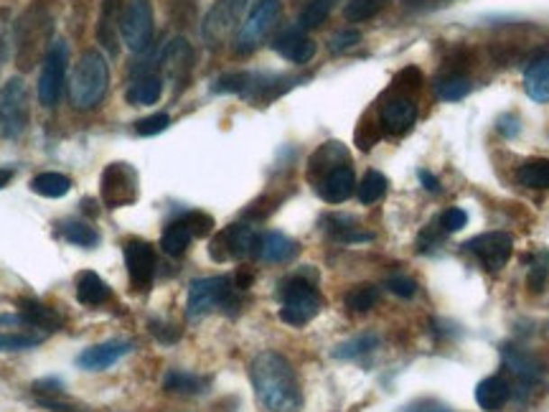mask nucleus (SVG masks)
Here are the masks:
<instances>
[{
  "instance_id": "nucleus-1",
  "label": "nucleus",
  "mask_w": 549,
  "mask_h": 412,
  "mask_svg": "<svg viewBox=\"0 0 549 412\" xmlns=\"http://www.w3.org/2000/svg\"><path fill=\"white\" fill-rule=\"evenodd\" d=\"M250 377L257 399L270 412H297L300 384L290 362L278 352H262L250 364Z\"/></svg>"
},
{
  "instance_id": "nucleus-47",
  "label": "nucleus",
  "mask_w": 549,
  "mask_h": 412,
  "mask_svg": "<svg viewBox=\"0 0 549 412\" xmlns=\"http://www.w3.org/2000/svg\"><path fill=\"white\" fill-rule=\"evenodd\" d=\"M496 128H499V133L504 135V138H517L519 135V117L517 114H501L499 120H496Z\"/></svg>"
},
{
  "instance_id": "nucleus-22",
  "label": "nucleus",
  "mask_w": 549,
  "mask_h": 412,
  "mask_svg": "<svg viewBox=\"0 0 549 412\" xmlns=\"http://www.w3.org/2000/svg\"><path fill=\"white\" fill-rule=\"evenodd\" d=\"M524 89L539 105L549 102V54H539L524 69Z\"/></svg>"
},
{
  "instance_id": "nucleus-49",
  "label": "nucleus",
  "mask_w": 549,
  "mask_h": 412,
  "mask_svg": "<svg viewBox=\"0 0 549 412\" xmlns=\"http://www.w3.org/2000/svg\"><path fill=\"white\" fill-rule=\"evenodd\" d=\"M417 176H420V184H423L425 191H433V194H437V191H440V181H437L433 173L425 171V169H423V171H417Z\"/></svg>"
},
{
  "instance_id": "nucleus-33",
  "label": "nucleus",
  "mask_w": 549,
  "mask_h": 412,
  "mask_svg": "<svg viewBox=\"0 0 549 412\" xmlns=\"http://www.w3.org/2000/svg\"><path fill=\"white\" fill-rule=\"evenodd\" d=\"M380 300V288L377 285H356L346 293V308L356 313L371 311Z\"/></svg>"
},
{
  "instance_id": "nucleus-45",
  "label": "nucleus",
  "mask_w": 549,
  "mask_h": 412,
  "mask_svg": "<svg viewBox=\"0 0 549 412\" xmlns=\"http://www.w3.org/2000/svg\"><path fill=\"white\" fill-rule=\"evenodd\" d=\"M387 288H389V293H395L399 298H412L417 293V283L412 278H407V275H392L387 280Z\"/></svg>"
},
{
  "instance_id": "nucleus-37",
  "label": "nucleus",
  "mask_w": 549,
  "mask_h": 412,
  "mask_svg": "<svg viewBox=\"0 0 549 412\" xmlns=\"http://www.w3.org/2000/svg\"><path fill=\"white\" fill-rule=\"evenodd\" d=\"M549 283V252L547 250H539L536 257L532 260V268L526 275V285L532 293H544V288Z\"/></svg>"
},
{
  "instance_id": "nucleus-43",
  "label": "nucleus",
  "mask_w": 549,
  "mask_h": 412,
  "mask_svg": "<svg viewBox=\"0 0 549 412\" xmlns=\"http://www.w3.org/2000/svg\"><path fill=\"white\" fill-rule=\"evenodd\" d=\"M437 224H440L443 232H451V234L453 232H461V229L468 224V214H465L463 209H458V206H451V209L443 212V216H440Z\"/></svg>"
},
{
  "instance_id": "nucleus-12",
  "label": "nucleus",
  "mask_w": 549,
  "mask_h": 412,
  "mask_svg": "<svg viewBox=\"0 0 549 412\" xmlns=\"http://www.w3.org/2000/svg\"><path fill=\"white\" fill-rule=\"evenodd\" d=\"M465 250L471 255H476L480 260V265L486 270H501L511 257V250H514V240L507 232H486V234H479L473 240L465 242Z\"/></svg>"
},
{
  "instance_id": "nucleus-14",
  "label": "nucleus",
  "mask_w": 549,
  "mask_h": 412,
  "mask_svg": "<svg viewBox=\"0 0 549 412\" xmlns=\"http://www.w3.org/2000/svg\"><path fill=\"white\" fill-rule=\"evenodd\" d=\"M415 120H417V105L405 95H395L381 102L380 123L389 135H405L415 125Z\"/></svg>"
},
{
  "instance_id": "nucleus-21",
  "label": "nucleus",
  "mask_w": 549,
  "mask_h": 412,
  "mask_svg": "<svg viewBox=\"0 0 549 412\" xmlns=\"http://www.w3.org/2000/svg\"><path fill=\"white\" fill-rule=\"evenodd\" d=\"M504 362H507L508 371H511L524 387H535V384L542 382V377H544L542 362L535 359L532 354H524L519 349H504Z\"/></svg>"
},
{
  "instance_id": "nucleus-25",
  "label": "nucleus",
  "mask_w": 549,
  "mask_h": 412,
  "mask_svg": "<svg viewBox=\"0 0 549 412\" xmlns=\"http://www.w3.org/2000/svg\"><path fill=\"white\" fill-rule=\"evenodd\" d=\"M77 298L85 306H102L110 300V285L105 283L97 272H82L77 280Z\"/></svg>"
},
{
  "instance_id": "nucleus-28",
  "label": "nucleus",
  "mask_w": 549,
  "mask_h": 412,
  "mask_svg": "<svg viewBox=\"0 0 549 412\" xmlns=\"http://www.w3.org/2000/svg\"><path fill=\"white\" fill-rule=\"evenodd\" d=\"M31 188H33L39 197H46V199H61V197H67L71 191V181L69 176H64V173L46 171L33 176Z\"/></svg>"
},
{
  "instance_id": "nucleus-11",
  "label": "nucleus",
  "mask_w": 549,
  "mask_h": 412,
  "mask_svg": "<svg viewBox=\"0 0 549 412\" xmlns=\"http://www.w3.org/2000/svg\"><path fill=\"white\" fill-rule=\"evenodd\" d=\"M257 242H260V234L250 224H229L214 237L209 252L216 262L242 260V257L257 252Z\"/></svg>"
},
{
  "instance_id": "nucleus-7",
  "label": "nucleus",
  "mask_w": 549,
  "mask_h": 412,
  "mask_svg": "<svg viewBox=\"0 0 549 412\" xmlns=\"http://www.w3.org/2000/svg\"><path fill=\"white\" fill-rule=\"evenodd\" d=\"M153 5L151 0H130L120 15V33L130 51L142 54L153 41Z\"/></svg>"
},
{
  "instance_id": "nucleus-31",
  "label": "nucleus",
  "mask_w": 549,
  "mask_h": 412,
  "mask_svg": "<svg viewBox=\"0 0 549 412\" xmlns=\"http://www.w3.org/2000/svg\"><path fill=\"white\" fill-rule=\"evenodd\" d=\"M517 181L524 188H549V160L547 158H532L521 163L517 171Z\"/></svg>"
},
{
  "instance_id": "nucleus-35",
  "label": "nucleus",
  "mask_w": 549,
  "mask_h": 412,
  "mask_svg": "<svg viewBox=\"0 0 549 412\" xmlns=\"http://www.w3.org/2000/svg\"><path fill=\"white\" fill-rule=\"evenodd\" d=\"M61 234H64V240L77 244V247H95L99 242L97 229L89 227L85 222H64L61 224Z\"/></svg>"
},
{
  "instance_id": "nucleus-41",
  "label": "nucleus",
  "mask_w": 549,
  "mask_h": 412,
  "mask_svg": "<svg viewBox=\"0 0 549 412\" xmlns=\"http://www.w3.org/2000/svg\"><path fill=\"white\" fill-rule=\"evenodd\" d=\"M169 125H170V114L155 113V114H151V117H142V120H138V123H135V133L142 135V138H153V135H158V133L169 130Z\"/></svg>"
},
{
  "instance_id": "nucleus-8",
  "label": "nucleus",
  "mask_w": 549,
  "mask_h": 412,
  "mask_svg": "<svg viewBox=\"0 0 549 412\" xmlns=\"http://www.w3.org/2000/svg\"><path fill=\"white\" fill-rule=\"evenodd\" d=\"M67 67H69V49L64 41H54L43 59L41 77H39V102L43 107L59 105L61 89L67 82Z\"/></svg>"
},
{
  "instance_id": "nucleus-10",
  "label": "nucleus",
  "mask_w": 549,
  "mask_h": 412,
  "mask_svg": "<svg viewBox=\"0 0 549 412\" xmlns=\"http://www.w3.org/2000/svg\"><path fill=\"white\" fill-rule=\"evenodd\" d=\"M99 194L102 201L110 209H120V206H130L138 199V173L127 163H110L102 171V181H99Z\"/></svg>"
},
{
  "instance_id": "nucleus-26",
  "label": "nucleus",
  "mask_w": 549,
  "mask_h": 412,
  "mask_svg": "<svg viewBox=\"0 0 549 412\" xmlns=\"http://www.w3.org/2000/svg\"><path fill=\"white\" fill-rule=\"evenodd\" d=\"M117 23H120V0H105L97 39L110 54H117V51H120V43H117Z\"/></svg>"
},
{
  "instance_id": "nucleus-23",
  "label": "nucleus",
  "mask_w": 549,
  "mask_h": 412,
  "mask_svg": "<svg viewBox=\"0 0 549 412\" xmlns=\"http://www.w3.org/2000/svg\"><path fill=\"white\" fill-rule=\"evenodd\" d=\"M338 166H349V153L341 142H325L321 145L313 158H310V176L321 173V179L338 169Z\"/></svg>"
},
{
  "instance_id": "nucleus-9",
  "label": "nucleus",
  "mask_w": 549,
  "mask_h": 412,
  "mask_svg": "<svg viewBox=\"0 0 549 412\" xmlns=\"http://www.w3.org/2000/svg\"><path fill=\"white\" fill-rule=\"evenodd\" d=\"M232 280L224 275L216 278H201L188 285V303H186V313L188 318H201L206 313H212L219 306H226L232 298Z\"/></svg>"
},
{
  "instance_id": "nucleus-42",
  "label": "nucleus",
  "mask_w": 549,
  "mask_h": 412,
  "mask_svg": "<svg viewBox=\"0 0 549 412\" xmlns=\"http://www.w3.org/2000/svg\"><path fill=\"white\" fill-rule=\"evenodd\" d=\"M181 219L186 222V227L191 229V234H194V237H206V234H212L214 219L209 216V214L188 212V214H183Z\"/></svg>"
},
{
  "instance_id": "nucleus-46",
  "label": "nucleus",
  "mask_w": 549,
  "mask_h": 412,
  "mask_svg": "<svg viewBox=\"0 0 549 412\" xmlns=\"http://www.w3.org/2000/svg\"><path fill=\"white\" fill-rule=\"evenodd\" d=\"M39 342L41 339H36V336H3L0 334V352H21V349L36 346Z\"/></svg>"
},
{
  "instance_id": "nucleus-50",
  "label": "nucleus",
  "mask_w": 549,
  "mask_h": 412,
  "mask_svg": "<svg viewBox=\"0 0 549 412\" xmlns=\"http://www.w3.org/2000/svg\"><path fill=\"white\" fill-rule=\"evenodd\" d=\"M11 179H14L11 169H0V188H5V186L11 184Z\"/></svg>"
},
{
  "instance_id": "nucleus-24",
  "label": "nucleus",
  "mask_w": 549,
  "mask_h": 412,
  "mask_svg": "<svg viewBox=\"0 0 549 412\" xmlns=\"http://www.w3.org/2000/svg\"><path fill=\"white\" fill-rule=\"evenodd\" d=\"M160 95H163V79L158 74H142L130 85L125 100L135 107H145V105H155L160 100Z\"/></svg>"
},
{
  "instance_id": "nucleus-39",
  "label": "nucleus",
  "mask_w": 549,
  "mask_h": 412,
  "mask_svg": "<svg viewBox=\"0 0 549 412\" xmlns=\"http://www.w3.org/2000/svg\"><path fill=\"white\" fill-rule=\"evenodd\" d=\"M328 224L331 227H325L336 240L341 242H366L371 240V234H366V232H359L356 229V224H353V219H349V216H328Z\"/></svg>"
},
{
  "instance_id": "nucleus-29",
  "label": "nucleus",
  "mask_w": 549,
  "mask_h": 412,
  "mask_svg": "<svg viewBox=\"0 0 549 412\" xmlns=\"http://www.w3.org/2000/svg\"><path fill=\"white\" fill-rule=\"evenodd\" d=\"M191 240H194L191 229L186 227V222H183V219H178V222H170L169 227H166L163 237H160V247H163V252H166V255L181 257L183 252L188 250Z\"/></svg>"
},
{
  "instance_id": "nucleus-18",
  "label": "nucleus",
  "mask_w": 549,
  "mask_h": 412,
  "mask_svg": "<svg viewBox=\"0 0 549 412\" xmlns=\"http://www.w3.org/2000/svg\"><path fill=\"white\" fill-rule=\"evenodd\" d=\"M353 191H356V179H353L352 166H338L318 181V194L328 204H343Z\"/></svg>"
},
{
  "instance_id": "nucleus-4",
  "label": "nucleus",
  "mask_w": 549,
  "mask_h": 412,
  "mask_svg": "<svg viewBox=\"0 0 549 412\" xmlns=\"http://www.w3.org/2000/svg\"><path fill=\"white\" fill-rule=\"evenodd\" d=\"M29 128V89L21 77L0 87V138L18 141Z\"/></svg>"
},
{
  "instance_id": "nucleus-19",
  "label": "nucleus",
  "mask_w": 549,
  "mask_h": 412,
  "mask_svg": "<svg viewBox=\"0 0 549 412\" xmlns=\"http://www.w3.org/2000/svg\"><path fill=\"white\" fill-rule=\"evenodd\" d=\"M511 399V384L501 377V374H493L480 380L476 387V402L486 412H501Z\"/></svg>"
},
{
  "instance_id": "nucleus-2",
  "label": "nucleus",
  "mask_w": 549,
  "mask_h": 412,
  "mask_svg": "<svg viewBox=\"0 0 549 412\" xmlns=\"http://www.w3.org/2000/svg\"><path fill=\"white\" fill-rule=\"evenodd\" d=\"M110 87V67L107 59L102 57V51L89 49L82 54V59L77 61L74 74H71L69 97L71 105L77 110H92L97 107L99 102L105 100Z\"/></svg>"
},
{
  "instance_id": "nucleus-6",
  "label": "nucleus",
  "mask_w": 549,
  "mask_h": 412,
  "mask_svg": "<svg viewBox=\"0 0 549 412\" xmlns=\"http://www.w3.org/2000/svg\"><path fill=\"white\" fill-rule=\"evenodd\" d=\"M280 14V3L278 0H254L247 21L242 23L234 39V51L237 54H250L260 43L268 39L270 29L275 26Z\"/></svg>"
},
{
  "instance_id": "nucleus-15",
  "label": "nucleus",
  "mask_w": 549,
  "mask_h": 412,
  "mask_svg": "<svg viewBox=\"0 0 549 412\" xmlns=\"http://www.w3.org/2000/svg\"><path fill=\"white\" fill-rule=\"evenodd\" d=\"M272 49H275L282 59L293 61V64H308L310 59L316 57V41H313L300 26L282 31L280 36L272 41Z\"/></svg>"
},
{
  "instance_id": "nucleus-48",
  "label": "nucleus",
  "mask_w": 549,
  "mask_h": 412,
  "mask_svg": "<svg viewBox=\"0 0 549 412\" xmlns=\"http://www.w3.org/2000/svg\"><path fill=\"white\" fill-rule=\"evenodd\" d=\"M407 412H453L445 402L440 399H417L407 407Z\"/></svg>"
},
{
  "instance_id": "nucleus-32",
  "label": "nucleus",
  "mask_w": 549,
  "mask_h": 412,
  "mask_svg": "<svg viewBox=\"0 0 549 412\" xmlns=\"http://www.w3.org/2000/svg\"><path fill=\"white\" fill-rule=\"evenodd\" d=\"M338 0H310L303 5V11L297 15V26L306 29H318L324 23L325 18L331 15V11L336 8Z\"/></svg>"
},
{
  "instance_id": "nucleus-30",
  "label": "nucleus",
  "mask_w": 549,
  "mask_h": 412,
  "mask_svg": "<svg viewBox=\"0 0 549 412\" xmlns=\"http://www.w3.org/2000/svg\"><path fill=\"white\" fill-rule=\"evenodd\" d=\"M433 89L443 102H458L471 92V79L463 74H443V77H435Z\"/></svg>"
},
{
  "instance_id": "nucleus-20",
  "label": "nucleus",
  "mask_w": 549,
  "mask_h": 412,
  "mask_svg": "<svg viewBox=\"0 0 549 412\" xmlns=\"http://www.w3.org/2000/svg\"><path fill=\"white\" fill-rule=\"evenodd\" d=\"M297 250H300L297 242L290 240L288 234L268 232L257 242V252L254 255L260 257V260H265V262H290L297 255Z\"/></svg>"
},
{
  "instance_id": "nucleus-3",
  "label": "nucleus",
  "mask_w": 549,
  "mask_h": 412,
  "mask_svg": "<svg viewBox=\"0 0 549 412\" xmlns=\"http://www.w3.org/2000/svg\"><path fill=\"white\" fill-rule=\"evenodd\" d=\"M280 321L290 326H306L321 313V296L316 290V278H308L306 272L288 278L280 288Z\"/></svg>"
},
{
  "instance_id": "nucleus-36",
  "label": "nucleus",
  "mask_w": 549,
  "mask_h": 412,
  "mask_svg": "<svg viewBox=\"0 0 549 412\" xmlns=\"http://www.w3.org/2000/svg\"><path fill=\"white\" fill-rule=\"evenodd\" d=\"M387 3L389 0H349L346 8H343V15H346L349 23H361V21L374 18Z\"/></svg>"
},
{
  "instance_id": "nucleus-16",
  "label": "nucleus",
  "mask_w": 549,
  "mask_h": 412,
  "mask_svg": "<svg viewBox=\"0 0 549 412\" xmlns=\"http://www.w3.org/2000/svg\"><path fill=\"white\" fill-rule=\"evenodd\" d=\"M130 352H133V343L130 342H105L85 349L82 354L77 356V364L87 371H102L117 364Z\"/></svg>"
},
{
  "instance_id": "nucleus-27",
  "label": "nucleus",
  "mask_w": 549,
  "mask_h": 412,
  "mask_svg": "<svg viewBox=\"0 0 549 412\" xmlns=\"http://www.w3.org/2000/svg\"><path fill=\"white\" fill-rule=\"evenodd\" d=\"M163 387H166L169 392H173V395H201V392H206L209 380H206V377H198V374H191V371L173 370L166 374Z\"/></svg>"
},
{
  "instance_id": "nucleus-38",
  "label": "nucleus",
  "mask_w": 549,
  "mask_h": 412,
  "mask_svg": "<svg viewBox=\"0 0 549 412\" xmlns=\"http://www.w3.org/2000/svg\"><path fill=\"white\" fill-rule=\"evenodd\" d=\"M23 321H29V324H33V326L46 328V331H54V328H59L57 313L49 311L46 306L36 303V300H26V303H23Z\"/></svg>"
},
{
  "instance_id": "nucleus-5",
  "label": "nucleus",
  "mask_w": 549,
  "mask_h": 412,
  "mask_svg": "<svg viewBox=\"0 0 549 412\" xmlns=\"http://www.w3.org/2000/svg\"><path fill=\"white\" fill-rule=\"evenodd\" d=\"M250 0H216L209 14L204 15L201 23V36L209 46L224 43L234 31H240L242 18L247 14Z\"/></svg>"
},
{
  "instance_id": "nucleus-17",
  "label": "nucleus",
  "mask_w": 549,
  "mask_h": 412,
  "mask_svg": "<svg viewBox=\"0 0 549 412\" xmlns=\"http://www.w3.org/2000/svg\"><path fill=\"white\" fill-rule=\"evenodd\" d=\"M158 61L173 82H183L191 71V64H194V49L186 39H173L170 43H166Z\"/></svg>"
},
{
  "instance_id": "nucleus-44",
  "label": "nucleus",
  "mask_w": 549,
  "mask_h": 412,
  "mask_svg": "<svg viewBox=\"0 0 549 412\" xmlns=\"http://www.w3.org/2000/svg\"><path fill=\"white\" fill-rule=\"evenodd\" d=\"M361 41V33L356 29H343L341 33H336L334 39H331V43H328V49L334 51V54H341V51H349L352 46H356V43Z\"/></svg>"
},
{
  "instance_id": "nucleus-51",
  "label": "nucleus",
  "mask_w": 549,
  "mask_h": 412,
  "mask_svg": "<svg viewBox=\"0 0 549 412\" xmlns=\"http://www.w3.org/2000/svg\"><path fill=\"white\" fill-rule=\"evenodd\" d=\"M296 5H306V3H310V0H293Z\"/></svg>"
},
{
  "instance_id": "nucleus-13",
  "label": "nucleus",
  "mask_w": 549,
  "mask_h": 412,
  "mask_svg": "<svg viewBox=\"0 0 549 412\" xmlns=\"http://www.w3.org/2000/svg\"><path fill=\"white\" fill-rule=\"evenodd\" d=\"M125 268L135 290H148L155 278V252L148 242L133 240L125 244Z\"/></svg>"
},
{
  "instance_id": "nucleus-34",
  "label": "nucleus",
  "mask_w": 549,
  "mask_h": 412,
  "mask_svg": "<svg viewBox=\"0 0 549 412\" xmlns=\"http://www.w3.org/2000/svg\"><path fill=\"white\" fill-rule=\"evenodd\" d=\"M387 194V179L380 171H369L361 179V184L356 186V197L361 204H374Z\"/></svg>"
},
{
  "instance_id": "nucleus-40",
  "label": "nucleus",
  "mask_w": 549,
  "mask_h": 412,
  "mask_svg": "<svg viewBox=\"0 0 549 412\" xmlns=\"http://www.w3.org/2000/svg\"><path fill=\"white\" fill-rule=\"evenodd\" d=\"M377 343H380V339H377L374 334H361V336H356L352 342L336 346L334 356H336V359H356V356L369 354Z\"/></svg>"
}]
</instances>
